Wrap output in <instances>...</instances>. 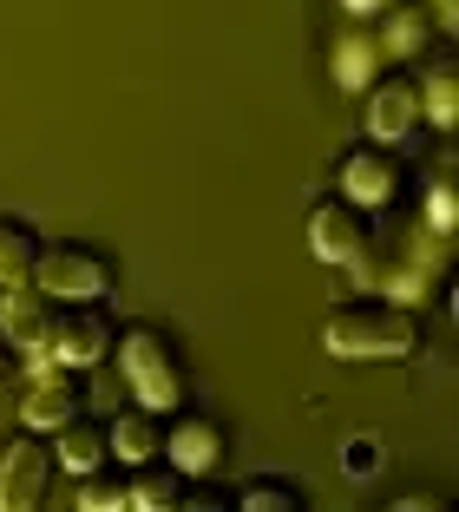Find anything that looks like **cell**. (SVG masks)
<instances>
[{
  "label": "cell",
  "mask_w": 459,
  "mask_h": 512,
  "mask_svg": "<svg viewBox=\"0 0 459 512\" xmlns=\"http://www.w3.org/2000/svg\"><path fill=\"white\" fill-rule=\"evenodd\" d=\"M7 355H14V342H7V329H0V375H7Z\"/></svg>",
  "instance_id": "obj_24"
},
{
  "label": "cell",
  "mask_w": 459,
  "mask_h": 512,
  "mask_svg": "<svg viewBox=\"0 0 459 512\" xmlns=\"http://www.w3.org/2000/svg\"><path fill=\"white\" fill-rule=\"evenodd\" d=\"M368 237H374V217L361 211L348 191H328V197H315V211H309V243H315V256L322 263H355V256H368Z\"/></svg>",
  "instance_id": "obj_5"
},
{
  "label": "cell",
  "mask_w": 459,
  "mask_h": 512,
  "mask_svg": "<svg viewBox=\"0 0 459 512\" xmlns=\"http://www.w3.org/2000/svg\"><path fill=\"white\" fill-rule=\"evenodd\" d=\"M322 348L341 362H407L420 348V316L400 296H348L328 309L322 322Z\"/></svg>",
  "instance_id": "obj_1"
},
{
  "label": "cell",
  "mask_w": 459,
  "mask_h": 512,
  "mask_svg": "<svg viewBox=\"0 0 459 512\" xmlns=\"http://www.w3.org/2000/svg\"><path fill=\"white\" fill-rule=\"evenodd\" d=\"M105 434H112V453H119L125 467H145V460H158L164 447V421H158V407H125L119 421H105Z\"/></svg>",
  "instance_id": "obj_14"
},
{
  "label": "cell",
  "mask_w": 459,
  "mask_h": 512,
  "mask_svg": "<svg viewBox=\"0 0 459 512\" xmlns=\"http://www.w3.org/2000/svg\"><path fill=\"white\" fill-rule=\"evenodd\" d=\"M427 7H433V20H440V27L453 33V20H459V0H427Z\"/></svg>",
  "instance_id": "obj_23"
},
{
  "label": "cell",
  "mask_w": 459,
  "mask_h": 512,
  "mask_svg": "<svg viewBox=\"0 0 459 512\" xmlns=\"http://www.w3.org/2000/svg\"><path fill=\"white\" fill-rule=\"evenodd\" d=\"M112 316H105L99 302H60L53 309V335H46V355L66 368H99L112 355Z\"/></svg>",
  "instance_id": "obj_6"
},
{
  "label": "cell",
  "mask_w": 459,
  "mask_h": 512,
  "mask_svg": "<svg viewBox=\"0 0 459 512\" xmlns=\"http://www.w3.org/2000/svg\"><path fill=\"white\" fill-rule=\"evenodd\" d=\"M453 224H459V191H453V178H440L427 191V230L433 237H453Z\"/></svg>",
  "instance_id": "obj_21"
},
{
  "label": "cell",
  "mask_w": 459,
  "mask_h": 512,
  "mask_svg": "<svg viewBox=\"0 0 459 512\" xmlns=\"http://www.w3.org/2000/svg\"><path fill=\"white\" fill-rule=\"evenodd\" d=\"M53 473H60L53 440L20 427V434L0 447V512H33L46 499V486H53Z\"/></svg>",
  "instance_id": "obj_4"
},
{
  "label": "cell",
  "mask_w": 459,
  "mask_h": 512,
  "mask_svg": "<svg viewBox=\"0 0 459 512\" xmlns=\"http://www.w3.org/2000/svg\"><path fill=\"white\" fill-rule=\"evenodd\" d=\"M184 499V473L178 467H132V506L138 512H171Z\"/></svg>",
  "instance_id": "obj_19"
},
{
  "label": "cell",
  "mask_w": 459,
  "mask_h": 512,
  "mask_svg": "<svg viewBox=\"0 0 459 512\" xmlns=\"http://www.w3.org/2000/svg\"><path fill=\"white\" fill-rule=\"evenodd\" d=\"M53 309H60V302L46 296L40 283H7V289H0V329H7V342H14L33 368L53 362V355H46V335H53Z\"/></svg>",
  "instance_id": "obj_9"
},
{
  "label": "cell",
  "mask_w": 459,
  "mask_h": 512,
  "mask_svg": "<svg viewBox=\"0 0 459 512\" xmlns=\"http://www.w3.org/2000/svg\"><path fill=\"white\" fill-rule=\"evenodd\" d=\"M341 191L355 197L361 211H387L400 197V165H394V145H355L341 158Z\"/></svg>",
  "instance_id": "obj_10"
},
{
  "label": "cell",
  "mask_w": 459,
  "mask_h": 512,
  "mask_svg": "<svg viewBox=\"0 0 459 512\" xmlns=\"http://www.w3.org/2000/svg\"><path fill=\"white\" fill-rule=\"evenodd\" d=\"M158 453L184 473V480H204V473H217V460H223V427L210 421V414H184V421L164 427Z\"/></svg>",
  "instance_id": "obj_11"
},
{
  "label": "cell",
  "mask_w": 459,
  "mask_h": 512,
  "mask_svg": "<svg viewBox=\"0 0 459 512\" xmlns=\"http://www.w3.org/2000/svg\"><path fill=\"white\" fill-rule=\"evenodd\" d=\"M40 230L27 224V217L0 211V289L7 283H33V263H40Z\"/></svg>",
  "instance_id": "obj_15"
},
{
  "label": "cell",
  "mask_w": 459,
  "mask_h": 512,
  "mask_svg": "<svg viewBox=\"0 0 459 512\" xmlns=\"http://www.w3.org/2000/svg\"><path fill=\"white\" fill-rule=\"evenodd\" d=\"M46 440H53V460L73 467V473H92L99 460H112V434H105V421H92L86 407H79L73 421H60Z\"/></svg>",
  "instance_id": "obj_13"
},
{
  "label": "cell",
  "mask_w": 459,
  "mask_h": 512,
  "mask_svg": "<svg viewBox=\"0 0 459 512\" xmlns=\"http://www.w3.org/2000/svg\"><path fill=\"white\" fill-rule=\"evenodd\" d=\"M374 20H381V33H374V40H381V60H414V53L433 46V33H440L427 0H387Z\"/></svg>",
  "instance_id": "obj_12"
},
{
  "label": "cell",
  "mask_w": 459,
  "mask_h": 512,
  "mask_svg": "<svg viewBox=\"0 0 459 512\" xmlns=\"http://www.w3.org/2000/svg\"><path fill=\"white\" fill-rule=\"evenodd\" d=\"M79 407H86V368H66V362H40L20 394V427L33 434H53L60 421H73Z\"/></svg>",
  "instance_id": "obj_7"
},
{
  "label": "cell",
  "mask_w": 459,
  "mask_h": 512,
  "mask_svg": "<svg viewBox=\"0 0 459 512\" xmlns=\"http://www.w3.org/2000/svg\"><path fill=\"white\" fill-rule=\"evenodd\" d=\"M237 506L243 512H296L302 506V486H289L282 473H256V480L237 493Z\"/></svg>",
  "instance_id": "obj_20"
},
{
  "label": "cell",
  "mask_w": 459,
  "mask_h": 512,
  "mask_svg": "<svg viewBox=\"0 0 459 512\" xmlns=\"http://www.w3.org/2000/svg\"><path fill=\"white\" fill-rule=\"evenodd\" d=\"M387 0H341V14H355V20H374Z\"/></svg>",
  "instance_id": "obj_22"
},
{
  "label": "cell",
  "mask_w": 459,
  "mask_h": 512,
  "mask_svg": "<svg viewBox=\"0 0 459 512\" xmlns=\"http://www.w3.org/2000/svg\"><path fill=\"white\" fill-rule=\"evenodd\" d=\"M414 86H420V119L427 125H453L459 119V66L453 60L427 66V79H414Z\"/></svg>",
  "instance_id": "obj_18"
},
{
  "label": "cell",
  "mask_w": 459,
  "mask_h": 512,
  "mask_svg": "<svg viewBox=\"0 0 459 512\" xmlns=\"http://www.w3.org/2000/svg\"><path fill=\"white\" fill-rule=\"evenodd\" d=\"M335 86H348V92H361L374 73H381V40L374 33H348V40H335Z\"/></svg>",
  "instance_id": "obj_17"
},
{
  "label": "cell",
  "mask_w": 459,
  "mask_h": 512,
  "mask_svg": "<svg viewBox=\"0 0 459 512\" xmlns=\"http://www.w3.org/2000/svg\"><path fill=\"white\" fill-rule=\"evenodd\" d=\"M112 355H119V375H125V388H132V401L158 407V414H171V407L184 401V355L164 329L132 322L125 335H112Z\"/></svg>",
  "instance_id": "obj_2"
},
{
  "label": "cell",
  "mask_w": 459,
  "mask_h": 512,
  "mask_svg": "<svg viewBox=\"0 0 459 512\" xmlns=\"http://www.w3.org/2000/svg\"><path fill=\"white\" fill-rule=\"evenodd\" d=\"M361 92H368L361 125H368L374 145H400V138L420 125V86H414V73H374Z\"/></svg>",
  "instance_id": "obj_8"
},
{
  "label": "cell",
  "mask_w": 459,
  "mask_h": 512,
  "mask_svg": "<svg viewBox=\"0 0 459 512\" xmlns=\"http://www.w3.org/2000/svg\"><path fill=\"white\" fill-rule=\"evenodd\" d=\"M79 506L86 512H132V467H92L79 473Z\"/></svg>",
  "instance_id": "obj_16"
},
{
  "label": "cell",
  "mask_w": 459,
  "mask_h": 512,
  "mask_svg": "<svg viewBox=\"0 0 459 512\" xmlns=\"http://www.w3.org/2000/svg\"><path fill=\"white\" fill-rule=\"evenodd\" d=\"M33 283H40L53 302H99L105 289H112V256H105V250H92V243H79V237L40 243Z\"/></svg>",
  "instance_id": "obj_3"
}]
</instances>
